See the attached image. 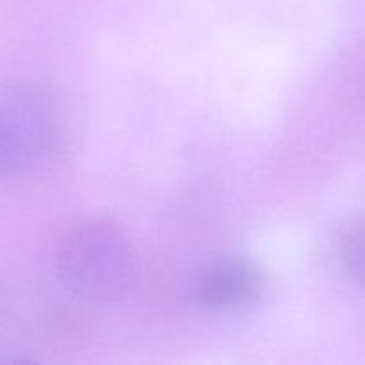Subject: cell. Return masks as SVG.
I'll return each instance as SVG.
<instances>
[{
	"instance_id": "cell-1",
	"label": "cell",
	"mask_w": 365,
	"mask_h": 365,
	"mask_svg": "<svg viewBox=\"0 0 365 365\" xmlns=\"http://www.w3.org/2000/svg\"><path fill=\"white\" fill-rule=\"evenodd\" d=\"M57 271L73 294L91 303H114L134 282V248L109 220L75 225L57 248Z\"/></svg>"
},
{
	"instance_id": "cell-2",
	"label": "cell",
	"mask_w": 365,
	"mask_h": 365,
	"mask_svg": "<svg viewBox=\"0 0 365 365\" xmlns=\"http://www.w3.org/2000/svg\"><path fill=\"white\" fill-rule=\"evenodd\" d=\"M61 127L56 98L36 84L0 88V175L38 166L52 150Z\"/></svg>"
},
{
	"instance_id": "cell-3",
	"label": "cell",
	"mask_w": 365,
	"mask_h": 365,
	"mask_svg": "<svg viewBox=\"0 0 365 365\" xmlns=\"http://www.w3.org/2000/svg\"><path fill=\"white\" fill-rule=\"evenodd\" d=\"M266 289V274L245 257H221L207 264L196 277L192 294L200 305L230 310L252 305Z\"/></svg>"
},
{
	"instance_id": "cell-4",
	"label": "cell",
	"mask_w": 365,
	"mask_h": 365,
	"mask_svg": "<svg viewBox=\"0 0 365 365\" xmlns=\"http://www.w3.org/2000/svg\"><path fill=\"white\" fill-rule=\"evenodd\" d=\"M337 252L349 277L365 289V217L349 221L342 227Z\"/></svg>"
}]
</instances>
